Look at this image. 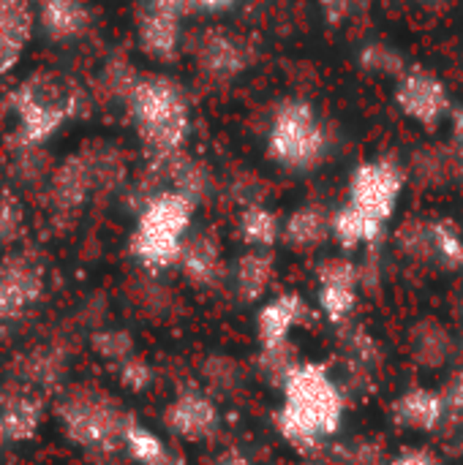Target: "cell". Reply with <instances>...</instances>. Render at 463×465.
Masks as SVG:
<instances>
[{
    "label": "cell",
    "instance_id": "obj_28",
    "mask_svg": "<svg viewBox=\"0 0 463 465\" xmlns=\"http://www.w3.org/2000/svg\"><path fill=\"white\" fill-rule=\"evenodd\" d=\"M445 398V406L456 414H463V373L453 379V384L448 387V392L442 395Z\"/></svg>",
    "mask_w": 463,
    "mask_h": 465
},
{
    "label": "cell",
    "instance_id": "obj_13",
    "mask_svg": "<svg viewBox=\"0 0 463 465\" xmlns=\"http://www.w3.org/2000/svg\"><path fill=\"white\" fill-rule=\"evenodd\" d=\"M306 316V302L297 294H287V297H276L273 302H267L259 313V338L262 346L267 351H278L287 346L289 332L295 330V324Z\"/></svg>",
    "mask_w": 463,
    "mask_h": 465
},
{
    "label": "cell",
    "instance_id": "obj_12",
    "mask_svg": "<svg viewBox=\"0 0 463 465\" xmlns=\"http://www.w3.org/2000/svg\"><path fill=\"white\" fill-rule=\"evenodd\" d=\"M166 425L172 433H177L180 439H188V441H199L205 436L213 433L216 428V406L196 395V392H188V395H180L164 414Z\"/></svg>",
    "mask_w": 463,
    "mask_h": 465
},
{
    "label": "cell",
    "instance_id": "obj_4",
    "mask_svg": "<svg viewBox=\"0 0 463 465\" xmlns=\"http://www.w3.org/2000/svg\"><path fill=\"white\" fill-rule=\"evenodd\" d=\"M191 223V199L180 191H164L153 196L134 229L131 251L147 267H169L180 262L183 237Z\"/></svg>",
    "mask_w": 463,
    "mask_h": 465
},
{
    "label": "cell",
    "instance_id": "obj_27",
    "mask_svg": "<svg viewBox=\"0 0 463 465\" xmlns=\"http://www.w3.org/2000/svg\"><path fill=\"white\" fill-rule=\"evenodd\" d=\"M390 465H442L431 452H426V450H407V452H401L396 460Z\"/></svg>",
    "mask_w": 463,
    "mask_h": 465
},
{
    "label": "cell",
    "instance_id": "obj_15",
    "mask_svg": "<svg viewBox=\"0 0 463 465\" xmlns=\"http://www.w3.org/2000/svg\"><path fill=\"white\" fill-rule=\"evenodd\" d=\"M93 185V169L85 158L74 155L68 161H63V166L55 172L52 180V199L57 207L63 210H74L85 202L87 191Z\"/></svg>",
    "mask_w": 463,
    "mask_h": 465
},
{
    "label": "cell",
    "instance_id": "obj_23",
    "mask_svg": "<svg viewBox=\"0 0 463 465\" xmlns=\"http://www.w3.org/2000/svg\"><path fill=\"white\" fill-rule=\"evenodd\" d=\"M240 232H243L246 242L254 245L257 251L270 248L278 237V221L273 218V213H267L262 207H251L240 218Z\"/></svg>",
    "mask_w": 463,
    "mask_h": 465
},
{
    "label": "cell",
    "instance_id": "obj_10",
    "mask_svg": "<svg viewBox=\"0 0 463 465\" xmlns=\"http://www.w3.org/2000/svg\"><path fill=\"white\" fill-rule=\"evenodd\" d=\"M355 294H357V272L349 262H327L319 272V302L322 311L333 319L341 322L349 316L355 308Z\"/></svg>",
    "mask_w": 463,
    "mask_h": 465
},
{
    "label": "cell",
    "instance_id": "obj_20",
    "mask_svg": "<svg viewBox=\"0 0 463 465\" xmlns=\"http://www.w3.org/2000/svg\"><path fill=\"white\" fill-rule=\"evenodd\" d=\"M180 264L194 283H213L218 275V251L210 240L199 237L183 245Z\"/></svg>",
    "mask_w": 463,
    "mask_h": 465
},
{
    "label": "cell",
    "instance_id": "obj_9",
    "mask_svg": "<svg viewBox=\"0 0 463 465\" xmlns=\"http://www.w3.org/2000/svg\"><path fill=\"white\" fill-rule=\"evenodd\" d=\"M35 22L49 41L65 44V41L79 38L87 30L90 11L85 0H38Z\"/></svg>",
    "mask_w": 463,
    "mask_h": 465
},
{
    "label": "cell",
    "instance_id": "obj_25",
    "mask_svg": "<svg viewBox=\"0 0 463 465\" xmlns=\"http://www.w3.org/2000/svg\"><path fill=\"white\" fill-rule=\"evenodd\" d=\"M96 349L109 360H128L131 341L126 338V332H104L96 338Z\"/></svg>",
    "mask_w": 463,
    "mask_h": 465
},
{
    "label": "cell",
    "instance_id": "obj_19",
    "mask_svg": "<svg viewBox=\"0 0 463 465\" xmlns=\"http://www.w3.org/2000/svg\"><path fill=\"white\" fill-rule=\"evenodd\" d=\"M3 425H5V439L11 441H27L35 436L38 430V422H41V409L33 398H11L3 411Z\"/></svg>",
    "mask_w": 463,
    "mask_h": 465
},
{
    "label": "cell",
    "instance_id": "obj_22",
    "mask_svg": "<svg viewBox=\"0 0 463 465\" xmlns=\"http://www.w3.org/2000/svg\"><path fill=\"white\" fill-rule=\"evenodd\" d=\"M123 441H126V447H128L131 458H134V460H139L142 465L169 463V452H166V447H164V444H161L150 430H145V428H139V425H128V428H126Z\"/></svg>",
    "mask_w": 463,
    "mask_h": 465
},
{
    "label": "cell",
    "instance_id": "obj_11",
    "mask_svg": "<svg viewBox=\"0 0 463 465\" xmlns=\"http://www.w3.org/2000/svg\"><path fill=\"white\" fill-rule=\"evenodd\" d=\"M41 292V272L25 259H11L0 272V322L16 316Z\"/></svg>",
    "mask_w": 463,
    "mask_h": 465
},
{
    "label": "cell",
    "instance_id": "obj_24",
    "mask_svg": "<svg viewBox=\"0 0 463 465\" xmlns=\"http://www.w3.org/2000/svg\"><path fill=\"white\" fill-rule=\"evenodd\" d=\"M25 226L22 207L14 196H0V245H11L19 240Z\"/></svg>",
    "mask_w": 463,
    "mask_h": 465
},
{
    "label": "cell",
    "instance_id": "obj_6",
    "mask_svg": "<svg viewBox=\"0 0 463 465\" xmlns=\"http://www.w3.org/2000/svg\"><path fill=\"white\" fill-rule=\"evenodd\" d=\"M401 174L390 163H366L355 172L349 185V207L374 223H385L398 202Z\"/></svg>",
    "mask_w": 463,
    "mask_h": 465
},
{
    "label": "cell",
    "instance_id": "obj_18",
    "mask_svg": "<svg viewBox=\"0 0 463 465\" xmlns=\"http://www.w3.org/2000/svg\"><path fill=\"white\" fill-rule=\"evenodd\" d=\"M333 232V221L325 218V213L314 210V207H306V210H297L287 226H284V240H289L295 248H314L319 245L327 234Z\"/></svg>",
    "mask_w": 463,
    "mask_h": 465
},
{
    "label": "cell",
    "instance_id": "obj_29",
    "mask_svg": "<svg viewBox=\"0 0 463 465\" xmlns=\"http://www.w3.org/2000/svg\"><path fill=\"white\" fill-rule=\"evenodd\" d=\"M5 441V425H3V417H0V444Z\"/></svg>",
    "mask_w": 463,
    "mask_h": 465
},
{
    "label": "cell",
    "instance_id": "obj_14",
    "mask_svg": "<svg viewBox=\"0 0 463 465\" xmlns=\"http://www.w3.org/2000/svg\"><path fill=\"white\" fill-rule=\"evenodd\" d=\"M139 41L147 54L169 57L177 46V14L150 3L139 16Z\"/></svg>",
    "mask_w": 463,
    "mask_h": 465
},
{
    "label": "cell",
    "instance_id": "obj_8",
    "mask_svg": "<svg viewBox=\"0 0 463 465\" xmlns=\"http://www.w3.org/2000/svg\"><path fill=\"white\" fill-rule=\"evenodd\" d=\"M35 27V8L30 0H0V74L14 71L22 60Z\"/></svg>",
    "mask_w": 463,
    "mask_h": 465
},
{
    "label": "cell",
    "instance_id": "obj_17",
    "mask_svg": "<svg viewBox=\"0 0 463 465\" xmlns=\"http://www.w3.org/2000/svg\"><path fill=\"white\" fill-rule=\"evenodd\" d=\"M401 104L409 114L420 117V120H431L442 112L445 106V93H442V84L428 79V76H412L404 82V90H401Z\"/></svg>",
    "mask_w": 463,
    "mask_h": 465
},
{
    "label": "cell",
    "instance_id": "obj_3",
    "mask_svg": "<svg viewBox=\"0 0 463 465\" xmlns=\"http://www.w3.org/2000/svg\"><path fill=\"white\" fill-rule=\"evenodd\" d=\"M128 109L142 142L161 158H172L186 136V101L175 82L139 76L128 93Z\"/></svg>",
    "mask_w": 463,
    "mask_h": 465
},
{
    "label": "cell",
    "instance_id": "obj_21",
    "mask_svg": "<svg viewBox=\"0 0 463 465\" xmlns=\"http://www.w3.org/2000/svg\"><path fill=\"white\" fill-rule=\"evenodd\" d=\"M273 278V264L265 253L251 251L248 256L240 259L237 264V289L243 300H259L265 289L270 286Z\"/></svg>",
    "mask_w": 463,
    "mask_h": 465
},
{
    "label": "cell",
    "instance_id": "obj_31",
    "mask_svg": "<svg viewBox=\"0 0 463 465\" xmlns=\"http://www.w3.org/2000/svg\"><path fill=\"white\" fill-rule=\"evenodd\" d=\"M458 134H463V114L458 117Z\"/></svg>",
    "mask_w": 463,
    "mask_h": 465
},
{
    "label": "cell",
    "instance_id": "obj_1",
    "mask_svg": "<svg viewBox=\"0 0 463 465\" xmlns=\"http://www.w3.org/2000/svg\"><path fill=\"white\" fill-rule=\"evenodd\" d=\"M344 401L322 365H300L284 379L278 428L297 447H317L338 430Z\"/></svg>",
    "mask_w": 463,
    "mask_h": 465
},
{
    "label": "cell",
    "instance_id": "obj_7",
    "mask_svg": "<svg viewBox=\"0 0 463 465\" xmlns=\"http://www.w3.org/2000/svg\"><path fill=\"white\" fill-rule=\"evenodd\" d=\"M65 433L82 447H106L112 439L126 436L120 414L101 401H71L63 409Z\"/></svg>",
    "mask_w": 463,
    "mask_h": 465
},
{
    "label": "cell",
    "instance_id": "obj_30",
    "mask_svg": "<svg viewBox=\"0 0 463 465\" xmlns=\"http://www.w3.org/2000/svg\"><path fill=\"white\" fill-rule=\"evenodd\" d=\"M224 465H251V463H246V460H229V463H224Z\"/></svg>",
    "mask_w": 463,
    "mask_h": 465
},
{
    "label": "cell",
    "instance_id": "obj_26",
    "mask_svg": "<svg viewBox=\"0 0 463 465\" xmlns=\"http://www.w3.org/2000/svg\"><path fill=\"white\" fill-rule=\"evenodd\" d=\"M120 376H123V384H126V387H131V390H142V387H147V381H150V371H147V365H145L142 360H136V357L123 360Z\"/></svg>",
    "mask_w": 463,
    "mask_h": 465
},
{
    "label": "cell",
    "instance_id": "obj_16",
    "mask_svg": "<svg viewBox=\"0 0 463 465\" xmlns=\"http://www.w3.org/2000/svg\"><path fill=\"white\" fill-rule=\"evenodd\" d=\"M445 398L431 390H409L396 403V417L415 430H434L445 414Z\"/></svg>",
    "mask_w": 463,
    "mask_h": 465
},
{
    "label": "cell",
    "instance_id": "obj_5",
    "mask_svg": "<svg viewBox=\"0 0 463 465\" xmlns=\"http://www.w3.org/2000/svg\"><path fill=\"white\" fill-rule=\"evenodd\" d=\"M325 136L306 104L287 106L270 134L273 155L287 166H311L322 155Z\"/></svg>",
    "mask_w": 463,
    "mask_h": 465
},
{
    "label": "cell",
    "instance_id": "obj_2",
    "mask_svg": "<svg viewBox=\"0 0 463 465\" xmlns=\"http://www.w3.org/2000/svg\"><path fill=\"white\" fill-rule=\"evenodd\" d=\"M8 112L16 117V144L41 147L79 112V90L63 74L38 68L8 93Z\"/></svg>",
    "mask_w": 463,
    "mask_h": 465
}]
</instances>
